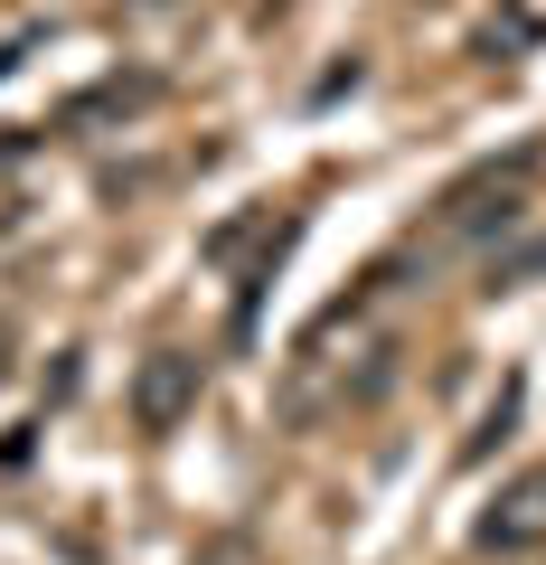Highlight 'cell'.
Here are the masks:
<instances>
[{"label": "cell", "mask_w": 546, "mask_h": 565, "mask_svg": "<svg viewBox=\"0 0 546 565\" xmlns=\"http://www.w3.org/2000/svg\"><path fill=\"white\" fill-rule=\"evenodd\" d=\"M0 377H10V359H0Z\"/></svg>", "instance_id": "5b68a950"}, {"label": "cell", "mask_w": 546, "mask_h": 565, "mask_svg": "<svg viewBox=\"0 0 546 565\" xmlns=\"http://www.w3.org/2000/svg\"><path fill=\"white\" fill-rule=\"evenodd\" d=\"M199 396H207V367L189 359V349H151V359L132 367V424H142V434H180V424L199 415Z\"/></svg>", "instance_id": "7a4b0ae2"}, {"label": "cell", "mask_w": 546, "mask_h": 565, "mask_svg": "<svg viewBox=\"0 0 546 565\" xmlns=\"http://www.w3.org/2000/svg\"><path fill=\"white\" fill-rule=\"evenodd\" d=\"M527 274H546V245H527V255H500V264H490V292H508V282H527Z\"/></svg>", "instance_id": "277c9868"}, {"label": "cell", "mask_w": 546, "mask_h": 565, "mask_svg": "<svg viewBox=\"0 0 546 565\" xmlns=\"http://www.w3.org/2000/svg\"><path fill=\"white\" fill-rule=\"evenodd\" d=\"M527 170H537V151H518L508 170H481V180H462L443 199V217H433V245H481V236H508V226L527 217Z\"/></svg>", "instance_id": "6da1fadb"}, {"label": "cell", "mask_w": 546, "mask_h": 565, "mask_svg": "<svg viewBox=\"0 0 546 565\" xmlns=\"http://www.w3.org/2000/svg\"><path fill=\"white\" fill-rule=\"evenodd\" d=\"M546 537V471H527V481L500 490V509L481 519V546H500V556H518V546Z\"/></svg>", "instance_id": "3957f363"}]
</instances>
